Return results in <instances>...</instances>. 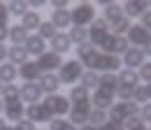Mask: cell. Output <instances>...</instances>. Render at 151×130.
Instances as JSON below:
<instances>
[{
	"label": "cell",
	"mask_w": 151,
	"mask_h": 130,
	"mask_svg": "<svg viewBox=\"0 0 151 130\" xmlns=\"http://www.w3.org/2000/svg\"><path fill=\"white\" fill-rule=\"evenodd\" d=\"M142 54H144V56H151V40L144 44V47H142Z\"/></svg>",
	"instance_id": "f907efd6"
},
{
	"label": "cell",
	"mask_w": 151,
	"mask_h": 130,
	"mask_svg": "<svg viewBox=\"0 0 151 130\" xmlns=\"http://www.w3.org/2000/svg\"><path fill=\"white\" fill-rule=\"evenodd\" d=\"M49 21L54 23V28H56L58 33H60V30H65V28H70V26H72V19H70V9H54Z\"/></svg>",
	"instance_id": "d6986e66"
},
{
	"label": "cell",
	"mask_w": 151,
	"mask_h": 130,
	"mask_svg": "<svg viewBox=\"0 0 151 130\" xmlns=\"http://www.w3.org/2000/svg\"><path fill=\"white\" fill-rule=\"evenodd\" d=\"M144 58L147 56L142 54V49H137V47H128V51L121 56V65H126L128 70H139L142 65H144Z\"/></svg>",
	"instance_id": "7c38bea8"
},
{
	"label": "cell",
	"mask_w": 151,
	"mask_h": 130,
	"mask_svg": "<svg viewBox=\"0 0 151 130\" xmlns=\"http://www.w3.org/2000/svg\"><path fill=\"white\" fill-rule=\"evenodd\" d=\"M70 19L77 28H88L95 21V7L91 2H79L75 5V9H70Z\"/></svg>",
	"instance_id": "6da1fadb"
},
{
	"label": "cell",
	"mask_w": 151,
	"mask_h": 130,
	"mask_svg": "<svg viewBox=\"0 0 151 130\" xmlns=\"http://www.w3.org/2000/svg\"><path fill=\"white\" fill-rule=\"evenodd\" d=\"M5 60H7V47H5V44H0V65H2Z\"/></svg>",
	"instance_id": "c3c4849f"
},
{
	"label": "cell",
	"mask_w": 151,
	"mask_h": 130,
	"mask_svg": "<svg viewBox=\"0 0 151 130\" xmlns=\"http://www.w3.org/2000/svg\"><path fill=\"white\" fill-rule=\"evenodd\" d=\"M137 88V86H135ZM130 86H116V91H114V98H119V102H130L132 100V91Z\"/></svg>",
	"instance_id": "8d00e7d4"
},
{
	"label": "cell",
	"mask_w": 151,
	"mask_h": 130,
	"mask_svg": "<svg viewBox=\"0 0 151 130\" xmlns=\"http://www.w3.org/2000/svg\"><path fill=\"white\" fill-rule=\"evenodd\" d=\"M88 114H91V102H81V105H75L70 107V123L75 128H81V126H88Z\"/></svg>",
	"instance_id": "9c48e42d"
},
{
	"label": "cell",
	"mask_w": 151,
	"mask_h": 130,
	"mask_svg": "<svg viewBox=\"0 0 151 130\" xmlns=\"http://www.w3.org/2000/svg\"><path fill=\"white\" fill-rule=\"evenodd\" d=\"M149 9H151V2H149Z\"/></svg>",
	"instance_id": "91938a15"
},
{
	"label": "cell",
	"mask_w": 151,
	"mask_h": 130,
	"mask_svg": "<svg viewBox=\"0 0 151 130\" xmlns=\"http://www.w3.org/2000/svg\"><path fill=\"white\" fill-rule=\"evenodd\" d=\"M19 77L23 79V84H33L42 77V70L37 68L35 60H26L23 65H19Z\"/></svg>",
	"instance_id": "2e32d148"
},
{
	"label": "cell",
	"mask_w": 151,
	"mask_h": 130,
	"mask_svg": "<svg viewBox=\"0 0 151 130\" xmlns=\"http://www.w3.org/2000/svg\"><path fill=\"white\" fill-rule=\"evenodd\" d=\"M116 86H119L116 74H112V72L100 74V86H98V88H102V91H107V93H114V91H116Z\"/></svg>",
	"instance_id": "1f68e13d"
},
{
	"label": "cell",
	"mask_w": 151,
	"mask_h": 130,
	"mask_svg": "<svg viewBox=\"0 0 151 130\" xmlns=\"http://www.w3.org/2000/svg\"><path fill=\"white\" fill-rule=\"evenodd\" d=\"M132 102H135L137 107H142V105L149 102V100H147V93H144V86H137V88L132 91Z\"/></svg>",
	"instance_id": "f35d334b"
},
{
	"label": "cell",
	"mask_w": 151,
	"mask_h": 130,
	"mask_svg": "<svg viewBox=\"0 0 151 130\" xmlns=\"http://www.w3.org/2000/svg\"><path fill=\"white\" fill-rule=\"evenodd\" d=\"M114 105V93H107L102 91V88H95L93 91V98H91V107L93 109H109Z\"/></svg>",
	"instance_id": "e0dca14e"
},
{
	"label": "cell",
	"mask_w": 151,
	"mask_h": 130,
	"mask_svg": "<svg viewBox=\"0 0 151 130\" xmlns=\"http://www.w3.org/2000/svg\"><path fill=\"white\" fill-rule=\"evenodd\" d=\"M37 86L42 88V93H47V95H56L58 88H60V79H58L56 72H44L37 79Z\"/></svg>",
	"instance_id": "9a60e30c"
},
{
	"label": "cell",
	"mask_w": 151,
	"mask_h": 130,
	"mask_svg": "<svg viewBox=\"0 0 151 130\" xmlns=\"http://www.w3.org/2000/svg\"><path fill=\"white\" fill-rule=\"evenodd\" d=\"M40 23H42V17H40V12H33V9H28V12L21 17V26H23L26 30H37Z\"/></svg>",
	"instance_id": "484cf974"
},
{
	"label": "cell",
	"mask_w": 151,
	"mask_h": 130,
	"mask_svg": "<svg viewBox=\"0 0 151 130\" xmlns=\"http://www.w3.org/2000/svg\"><path fill=\"white\" fill-rule=\"evenodd\" d=\"M139 130H149V128H147V126H144V128H139Z\"/></svg>",
	"instance_id": "6f0895ef"
},
{
	"label": "cell",
	"mask_w": 151,
	"mask_h": 130,
	"mask_svg": "<svg viewBox=\"0 0 151 130\" xmlns=\"http://www.w3.org/2000/svg\"><path fill=\"white\" fill-rule=\"evenodd\" d=\"M42 105L49 109V114L54 116V119H63V116H68L70 114V100L65 98V95H47L44 100H42Z\"/></svg>",
	"instance_id": "277c9868"
},
{
	"label": "cell",
	"mask_w": 151,
	"mask_h": 130,
	"mask_svg": "<svg viewBox=\"0 0 151 130\" xmlns=\"http://www.w3.org/2000/svg\"><path fill=\"white\" fill-rule=\"evenodd\" d=\"M19 77V68L12 63H2L0 65V84H14V79Z\"/></svg>",
	"instance_id": "cb8c5ba5"
},
{
	"label": "cell",
	"mask_w": 151,
	"mask_h": 130,
	"mask_svg": "<svg viewBox=\"0 0 151 130\" xmlns=\"http://www.w3.org/2000/svg\"><path fill=\"white\" fill-rule=\"evenodd\" d=\"M26 119H28L30 123H49L54 116L49 114V109H47L42 102H37V105H28V107H26Z\"/></svg>",
	"instance_id": "8fae6325"
},
{
	"label": "cell",
	"mask_w": 151,
	"mask_h": 130,
	"mask_svg": "<svg viewBox=\"0 0 151 130\" xmlns=\"http://www.w3.org/2000/svg\"><path fill=\"white\" fill-rule=\"evenodd\" d=\"M98 130H126V128H123V123H114V121L107 119L102 126H98Z\"/></svg>",
	"instance_id": "ee69618b"
},
{
	"label": "cell",
	"mask_w": 151,
	"mask_h": 130,
	"mask_svg": "<svg viewBox=\"0 0 151 130\" xmlns=\"http://www.w3.org/2000/svg\"><path fill=\"white\" fill-rule=\"evenodd\" d=\"M49 130H77L70 121H65V119H51L49 121Z\"/></svg>",
	"instance_id": "74e56055"
},
{
	"label": "cell",
	"mask_w": 151,
	"mask_h": 130,
	"mask_svg": "<svg viewBox=\"0 0 151 130\" xmlns=\"http://www.w3.org/2000/svg\"><path fill=\"white\" fill-rule=\"evenodd\" d=\"M5 105V119L9 121V123H19L21 119H26V105L21 102V100H14V102H2Z\"/></svg>",
	"instance_id": "4fadbf2b"
},
{
	"label": "cell",
	"mask_w": 151,
	"mask_h": 130,
	"mask_svg": "<svg viewBox=\"0 0 151 130\" xmlns=\"http://www.w3.org/2000/svg\"><path fill=\"white\" fill-rule=\"evenodd\" d=\"M137 105L135 102H116V105H112L109 109H107V119L109 121H114V123H126L130 116H137Z\"/></svg>",
	"instance_id": "7a4b0ae2"
},
{
	"label": "cell",
	"mask_w": 151,
	"mask_h": 130,
	"mask_svg": "<svg viewBox=\"0 0 151 130\" xmlns=\"http://www.w3.org/2000/svg\"><path fill=\"white\" fill-rule=\"evenodd\" d=\"M128 47H130V44H128V40H126V37L112 35V33H109V35L105 37V42L100 44V49H102V54H109V56H119V58H121V56H123L126 51H128Z\"/></svg>",
	"instance_id": "8992f818"
},
{
	"label": "cell",
	"mask_w": 151,
	"mask_h": 130,
	"mask_svg": "<svg viewBox=\"0 0 151 130\" xmlns=\"http://www.w3.org/2000/svg\"><path fill=\"white\" fill-rule=\"evenodd\" d=\"M137 77H139L142 81H147V84H149V81H151V63H144V65L137 70Z\"/></svg>",
	"instance_id": "b9f144b4"
},
{
	"label": "cell",
	"mask_w": 151,
	"mask_h": 130,
	"mask_svg": "<svg viewBox=\"0 0 151 130\" xmlns=\"http://www.w3.org/2000/svg\"><path fill=\"white\" fill-rule=\"evenodd\" d=\"M7 5V12L9 14H17V17H23L26 12H28V2H23V0H14V2H5Z\"/></svg>",
	"instance_id": "d590c367"
},
{
	"label": "cell",
	"mask_w": 151,
	"mask_h": 130,
	"mask_svg": "<svg viewBox=\"0 0 151 130\" xmlns=\"http://www.w3.org/2000/svg\"><path fill=\"white\" fill-rule=\"evenodd\" d=\"M51 42V51L54 54H65V51H70V47H72V42H70V37H68V33H56V35L49 40Z\"/></svg>",
	"instance_id": "ffe728a7"
},
{
	"label": "cell",
	"mask_w": 151,
	"mask_h": 130,
	"mask_svg": "<svg viewBox=\"0 0 151 130\" xmlns=\"http://www.w3.org/2000/svg\"><path fill=\"white\" fill-rule=\"evenodd\" d=\"M68 100H72L75 105H81V102H91V95H88V91H86L84 86H72Z\"/></svg>",
	"instance_id": "f546056e"
},
{
	"label": "cell",
	"mask_w": 151,
	"mask_h": 130,
	"mask_svg": "<svg viewBox=\"0 0 151 130\" xmlns=\"http://www.w3.org/2000/svg\"><path fill=\"white\" fill-rule=\"evenodd\" d=\"M30 56H28V51L23 49V47H9L7 49V63H12V65H23L26 60H28Z\"/></svg>",
	"instance_id": "603a6c76"
},
{
	"label": "cell",
	"mask_w": 151,
	"mask_h": 130,
	"mask_svg": "<svg viewBox=\"0 0 151 130\" xmlns=\"http://www.w3.org/2000/svg\"><path fill=\"white\" fill-rule=\"evenodd\" d=\"M56 33H58V30L54 28V23H51V21H42V23H40V28H37V35L42 37L44 42H47V40H51Z\"/></svg>",
	"instance_id": "836d02e7"
},
{
	"label": "cell",
	"mask_w": 151,
	"mask_h": 130,
	"mask_svg": "<svg viewBox=\"0 0 151 130\" xmlns=\"http://www.w3.org/2000/svg\"><path fill=\"white\" fill-rule=\"evenodd\" d=\"M2 130H12V126H5V128H2Z\"/></svg>",
	"instance_id": "11a10c76"
},
{
	"label": "cell",
	"mask_w": 151,
	"mask_h": 130,
	"mask_svg": "<svg viewBox=\"0 0 151 130\" xmlns=\"http://www.w3.org/2000/svg\"><path fill=\"white\" fill-rule=\"evenodd\" d=\"M7 40H12V47H23L26 40H28V30H26L21 23L9 26V30H7Z\"/></svg>",
	"instance_id": "7402d4cb"
},
{
	"label": "cell",
	"mask_w": 151,
	"mask_h": 130,
	"mask_svg": "<svg viewBox=\"0 0 151 130\" xmlns=\"http://www.w3.org/2000/svg\"><path fill=\"white\" fill-rule=\"evenodd\" d=\"M42 5H44V0H30V2H28V9H30V7H33V9H40Z\"/></svg>",
	"instance_id": "681fc988"
},
{
	"label": "cell",
	"mask_w": 151,
	"mask_h": 130,
	"mask_svg": "<svg viewBox=\"0 0 151 130\" xmlns=\"http://www.w3.org/2000/svg\"><path fill=\"white\" fill-rule=\"evenodd\" d=\"M105 121H107V111H105V109H93V107H91V114H88V126H95V128H98V126H102Z\"/></svg>",
	"instance_id": "e575fe53"
},
{
	"label": "cell",
	"mask_w": 151,
	"mask_h": 130,
	"mask_svg": "<svg viewBox=\"0 0 151 130\" xmlns=\"http://www.w3.org/2000/svg\"><path fill=\"white\" fill-rule=\"evenodd\" d=\"M5 126H7V123H5V119H2V116H0V130L5 128Z\"/></svg>",
	"instance_id": "f5cc1de1"
},
{
	"label": "cell",
	"mask_w": 151,
	"mask_h": 130,
	"mask_svg": "<svg viewBox=\"0 0 151 130\" xmlns=\"http://www.w3.org/2000/svg\"><path fill=\"white\" fill-rule=\"evenodd\" d=\"M144 93H147V100H151V81L144 86Z\"/></svg>",
	"instance_id": "816d5d0a"
},
{
	"label": "cell",
	"mask_w": 151,
	"mask_h": 130,
	"mask_svg": "<svg viewBox=\"0 0 151 130\" xmlns=\"http://www.w3.org/2000/svg\"><path fill=\"white\" fill-rule=\"evenodd\" d=\"M126 40H128V44H132V47H144L147 42L151 40V33L147 30V28H142L139 23H130V30L126 33Z\"/></svg>",
	"instance_id": "30bf717a"
},
{
	"label": "cell",
	"mask_w": 151,
	"mask_h": 130,
	"mask_svg": "<svg viewBox=\"0 0 151 130\" xmlns=\"http://www.w3.org/2000/svg\"><path fill=\"white\" fill-rule=\"evenodd\" d=\"M116 79H119V86H130V88H135V86L139 84L137 70H128V68H126V70H121Z\"/></svg>",
	"instance_id": "4316f807"
},
{
	"label": "cell",
	"mask_w": 151,
	"mask_h": 130,
	"mask_svg": "<svg viewBox=\"0 0 151 130\" xmlns=\"http://www.w3.org/2000/svg\"><path fill=\"white\" fill-rule=\"evenodd\" d=\"M144 12H149V2H144V0H130V2L123 5V14H126L128 19L142 17Z\"/></svg>",
	"instance_id": "44dd1931"
},
{
	"label": "cell",
	"mask_w": 151,
	"mask_h": 130,
	"mask_svg": "<svg viewBox=\"0 0 151 130\" xmlns=\"http://www.w3.org/2000/svg\"><path fill=\"white\" fill-rule=\"evenodd\" d=\"M147 128H149V130H151V126H147Z\"/></svg>",
	"instance_id": "680465c9"
},
{
	"label": "cell",
	"mask_w": 151,
	"mask_h": 130,
	"mask_svg": "<svg viewBox=\"0 0 151 130\" xmlns=\"http://www.w3.org/2000/svg\"><path fill=\"white\" fill-rule=\"evenodd\" d=\"M137 116H139V121L147 126L149 123L151 126V102H147V105H142L139 109H137Z\"/></svg>",
	"instance_id": "ab89813d"
},
{
	"label": "cell",
	"mask_w": 151,
	"mask_h": 130,
	"mask_svg": "<svg viewBox=\"0 0 151 130\" xmlns=\"http://www.w3.org/2000/svg\"><path fill=\"white\" fill-rule=\"evenodd\" d=\"M7 30H9V26H0V44L7 40Z\"/></svg>",
	"instance_id": "7dc6e473"
},
{
	"label": "cell",
	"mask_w": 151,
	"mask_h": 130,
	"mask_svg": "<svg viewBox=\"0 0 151 130\" xmlns=\"http://www.w3.org/2000/svg\"><path fill=\"white\" fill-rule=\"evenodd\" d=\"M19 98H21V102L37 105L40 100H42V88L37 86V81H33V84H23V86H19Z\"/></svg>",
	"instance_id": "5bb4252c"
},
{
	"label": "cell",
	"mask_w": 151,
	"mask_h": 130,
	"mask_svg": "<svg viewBox=\"0 0 151 130\" xmlns=\"http://www.w3.org/2000/svg\"><path fill=\"white\" fill-rule=\"evenodd\" d=\"M79 81H81L79 86H84L86 91H91V88H98V86H100V74L93 72V70H84V74H81Z\"/></svg>",
	"instance_id": "83f0119b"
},
{
	"label": "cell",
	"mask_w": 151,
	"mask_h": 130,
	"mask_svg": "<svg viewBox=\"0 0 151 130\" xmlns=\"http://www.w3.org/2000/svg\"><path fill=\"white\" fill-rule=\"evenodd\" d=\"M0 100H2V102L21 100V98H19V86H14V84H5V86H2V93H0Z\"/></svg>",
	"instance_id": "d6a6232c"
},
{
	"label": "cell",
	"mask_w": 151,
	"mask_h": 130,
	"mask_svg": "<svg viewBox=\"0 0 151 130\" xmlns=\"http://www.w3.org/2000/svg\"><path fill=\"white\" fill-rule=\"evenodd\" d=\"M23 49L28 51V56H35V58H40V56L47 51V42H44L40 35H28L26 44H23Z\"/></svg>",
	"instance_id": "ac0fdd59"
},
{
	"label": "cell",
	"mask_w": 151,
	"mask_h": 130,
	"mask_svg": "<svg viewBox=\"0 0 151 130\" xmlns=\"http://www.w3.org/2000/svg\"><path fill=\"white\" fill-rule=\"evenodd\" d=\"M51 7H54V9H68V2H65V0H54Z\"/></svg>",
	"instance_id": "bcb514c9"
},
{
	"label": "cell",
	"mask_w": 151,
	"mask_h": 130,
	"mask_svg": "<svg viewBox=\"0 0 151 130\" xmlns=\"http://www.w3.org/2000/svg\"><path fill=\"white\" fill-rule=\"evenodd\" d=\"M128 30H130V19L128 17H123V19H119V21H114V23H109V33H112V35L126 37Z\"/></svg>",
	"instance_id": "f1b7e54d"
},
{
	"label": "cell",
	"mask_w": 151,
	"mask_h": 130,
	"mask_svg": "<svg viewBox=\"0 0 151 130\" xmlns=\"http://www.w3.org/2000/svg\"><path fill=\"white\" fill-rule=\"evenodd\" d=\"M68 37H70V42L72 44H77V47H81V44H86L88 42V28H72L70 33H68Z\"/></svg>",
	"instance_id": "4dcf8cb0"
},
{
	"label": "cell",
	"mask_w": 151,
	"mask_h": 130,
	"mask_svg": "<svg viewBox=\"0 0 151 130\" xmlns=\"http://www.w3.org/2000/svg\"><path fill=\"white\" fill-rule=\"evenodd\" d=\"M81 74H84V65L79 60H63V65L58 70V79H60V84L75 86L77 81L81 79Z\"/></svg>",
	"instance_id": "3957f363"
},
{
	"label": "cell",
	"mask_w": 151,
	"mask_h": 130,
	"mask_svg": "<svg viewBox=\"0 0 151 130\" xmlns=\"http://www.w3.org/2000/svg\"><path fill=\"white\" fill-rule=\"evenodd\" d=\"M119 68H121V58H119V56L102 54V51H98L93 65H91V70H93V72H102V74H107V72L114 74Z\"/></svg>",
	"instance_id": "5b68a950"
},
{
	"label": "cell",
	"mask_w": 151,
	"mask_h": 130,
	"mask_svg": "<svg viewBox=\"0 0 151 130\" xmlns=\"http://www.w3.org/2000/svg\"><path fill=\"white\" fill-rule=\"evenodd\" d=\"M2 109H5V105H2V100H0V116H2Z\"/></svg>",
	"instance_id": "db71d44e"
},
{
	"label": "cell",
	"mask_w": 151,
	"mask_h": 130,
	"mask_svg": "<svg viewBox=\"0 0 151 130\" xmlns=\"http://www.w3.org/2000/svg\"><path fill=\"white\" fill-rule=\"evenodd\" d=\"M123 128L126 130H139V128H144V123L139 121V116H130V119L123 123Z\"/></svg>",
	"instance_id": "60d3db41"
},
{
	"label": "cell",
	"mask_w": 151,
	"mask_h": 130,
	"mask_svg": "<svg viewBox=\"0 0 151 130\" xmlns=\"http://www.w3.org/2000/svg\"><path fill=\"white\" fill-rule=\"evenodd\" d=\"M149 33H151V30H149Z\"/></svg>",
	"instance_id": "94428289"
},
{
	"label": "cell",
	"mask_w": 151,
	"mask_h": 130,
	"mask_svg": "<svg viewBox=\"0 0 151 130\" xmlns=\"http://www.w3.org/2000/svg\"><path fill=\"white\" fill-rule=\"evenodd\" d=\"M2 86H5V84H0V93H2Z\"/></svg>",
	"instance_id": "9f6ffc18"
},
{
	"label": "cell",
	"mask_w": 151,
	"mask_h": 130,
	"mask_svg": "<svg viewBox=\"0 0 151 130\" xmlns=\"http://www.w3.org/2000/svg\"><path fill=\"white\" fill-rule=\"evenodd\" d=\"M88 28H91V30H88V42L98 49V47L105 42V37L109 35V26H107V21H105V19H95Z\"/></svg>",
	"instance_id": "52a82bcc"
},
{
	"label": "cell",
	"mask_w": 151,
	"mask_h": 130,
	"mask_svg": "<svg viewBox=\"0 0 151 130\" xmlns=\"http://www.w3.org/2000/svg\"><path fill=\"white\" fill-rule=\"evenodd\" d=\"M7 21H9V12H7V5H5V2H0V26H7Z\"/></svg>",
	"instance_id": "f6af8a7d"
},
{
	"label": "cell",
	"mask_w": 151,
	"mask_h": 130,
	"mask_svg": "<svg viewBox=\"0 0 151 130\" xmlns=\"http://www.w3.org/2000/svg\"><path fill=\"white\" fill-rule=\"evenodd\" d=\"M12 130H37V126H35V123H30L28 119H21L19 123H14V126H12Z\"/></svg>",
	"instance_id": "7bdbcfd3"
},
{
	"label": "cell",
	"mask_w": 151,
	"mask_h": 130,
	"mask_svg": "<svg viewBox=\"0 0 151 130\" xmlns=\"http://www.w3.org/2000/svg\"><path fill=\"white\" fill-rule=\"evenodd\" d=\"M35 63H37V68L42 70V74H44V72H56V70H60L63 58L58 54H54V51H44L40 58H35Z\"/></svg>",
	"instance_id": "ba28073f"
},
{
	"label": "cell",
	"mask_w": 151,
	"mask_h": 130,
	"mask_svg": "<svg viewBox=\"0 0 151 130\" xmlns=\"http://www.w3.org/2000/svg\"><path fill=\"white\" fill-rule=\"evenodd\" d=\"M126 14H123V5H119V2H109L107 7H105V21H107V26L109 23H114V21H119V19H123Z\"/></svg>",
	"instance_id": "d4e9b609"
}]
</instances>
